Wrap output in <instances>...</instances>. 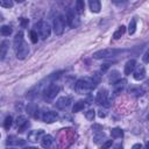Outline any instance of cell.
<instances>
[{"instance_id": "6da1fadb", "label": "cell", "mask_w": 149, "mask_h": 149, "mask_svg": "<svg viewBox=\"0 0 149 149\" xmlns=\"http://www.w3.org/2000/svg\"><path fill=\"white\" fill-rule=\"evenodd\" d=\"M97 83L93 80V78L91 77H84V78H80L76 81L74 84V90L77 93L79 94H84L86 92H90L92 91L94 87H95Z\"/></svg>"}, {"instance_id": "7a4b0ae2", "label": "cell", "mask_w": 149, "mask_h": 149, "mask_svg": "<svg viewBox=\"0 0 149 149\" xmlns=\"http://www.w3.org/2000/svg\"><path fill=\"white\" fill-rule=\"evenodd\" d=\"M34 30H36L42 40H47L51 34V26L47 21H40L34 24Z\"/></svg>"}, {"instance_id": "3957f363", "label": "cell", "mask_w": 149, "mask_h": 149, "mask_svg": "<svg viewBox=\"0 0 149 149\" xmlns=\"http://www.w3.org/2000/svg\"><path fill=\"white\" fill-rule=\"evenodd\" d=\"M59 86L57 85V84H55V83H49L48 85H47V87L44 88V91H43V98H44V100L47 101V102H50V101H52L55 98H56V95L58 94V92H59Z\"/></svg>"}, {"instance_id": "277c9868", "label": "cell", "mask_w": 149, "mask_h": 149, "mask_svg": "<svg viewBox=\"0 0 149 149\" xmlns=\"http://www.w3.org/2000/svg\"><path fill=\"white\" fill-rule=\"evenodd\" d=\"M121 52L120 49H114V48H107V49H102V50H98L95 51L92 57L94 59H104V58H111V57H115Z\"/></svg>"}, {"instance_id": "5b68a950", "label": "cell", "mask_w": 149, "mask_h": 149, "mask_svg": "<svg viewBox=\"0 0 149 149\" xmlns=\"http://www.w3.org/2000/svg\"><path fill=\"white\" fill-rule=\"evenodd\" d=\"M65 26H66V17L64 15H58L57 17H55L54 23H52L54 33L58 36L62 35L64 29H65Z\"/></svg>"}, {"instance_id": "8992f818", "label": "cell", "mask_w": 149, "mask_h": 149, "mask_svg": "<svg viewBox=\"0 0 149 149\" xmlns=\"http://www.w3.org/2000/svg\"><path fill=\"white\" fill-rule=\"evenodd\" d=\"M15 52H16V57L17 59H24L28 54H29V45L28 43L23 40L16 48H15Z\"/></svg>"}, {"instance_id": "52a82bcc", "label": "cell", "mask_w": 149, "mask_h": 149, "mask_svg": "<svg viewBox=\"0 0 149 149\" xmlns=\"http://www.w3.org/2000/svg\"><path fill=\"white\" fill-rule=\"evenodd\" d=\"M95 102L98 105H104V106H108V92L105 88H101L95 97Z\"/></svg>"}, {"instance_id": "ba28073f", "label": "cell", "mask_w": 149, "mask_h": 149, "mask_svg": "<svg viewBox=\"0 0 149 149\" xmlns=\"http://www.w3.org/2000/svg\"><path fill=\"white\" fill-rule=\"evenodd\" d=\"M41 119L47 123H52L58 120V114L54 111H47V112H43V115L41 116Z\"/></svg>"}, {"instance_id": "9c48e42d", "label": "cell", "mask_w": 149, "mask_h": 149, "mask_svg": "<svg viewBox=\"0 0 149 149\" xmlns=\"http://www.w3.org/2000/svg\"><path fill=\"white\" fill-rule=\"evenodd\" d=\"M70 104H71V98L70 97H61L55 102V106L58 109H65L70 106Z\"/></svg>"}, {"instance_id": "30bf717a", "label": "cell", "mask_w": 149, "mask_h": 149, "mask_svg": "<svg viewBox=\"0 0 149 149\" xmlns=\"http://www.w3.org/2000/svg\"><path fill=\"white\" fill-rule=\"evenodd\" d=\"M28 126H29V122H28L26 116H23V115L17 116V119H16V127H17L20 133H23L28 128Z\"/></svg>"}, {"instance_id": "8fae6325", "label": "cell", "mask_w": 149, "mask_h": 149, "mask_svg": "<svg viewBox=\"0 0 149 149\" xmlns=\"http://www.w3.org/2000/svg\"><path fill=\"white\" fill-rule=\"evenodd\" d=\"M65 17H66V23H68L71 28H76V27L79 24V20H78V17L74 15V13H73L72 10H69Z\"/></svg>"}, {"instance_id": "7c38bea8", "label": "cell", "mask_w": 149, "mask_h": 149, "mask_svg": "<svg viewBox=\"0 0 149 149\" xmlns=\"http://www.w3.org/2000/svg\"><path fill=\"white\" fill-rule=\"evenodd\" d=\"M6 143H7V146H24L26 144V141L22 140V139H17L16 136L12 135V136H8L7 137Z\"/></svg>"}, {"instance_id": "4fadbf2b", "label": "cell", "mask_w": 149, "mask_h": 149, "mask_svg": "<svg viewBox=\"0 0 149 149\" xmlns=\"http://www.w3.org/2000/svg\"><path fill=\"white\" fill-rule=\"evenodd\" d=\"M44 134V132L42 129H38V130H31L29 134H28V140L31 141V142H37L38 140H41L42 135Z\"/></svg>"}, {"instance_id": "5bb4252c", "label": "cell", "mask_w": 149, "mask_h": 149, "mask_svg": "<svg viewBox=\"0 0 149 149\" xmlns=\"http://www.w3.org/2000/svg\"><path fill=\"white\" fill-rule=\"evenodd\" d=\"M133 76H134V79L135 80H143L144 77H146V69H144V66L143 65L137 66V69L134 71V74Z\"/></svg>"}, {"instance_id": "9a60e30c", "label": "cell", "mask_w": 149, "mask_h": 149, "mask_svg": "<svg viewBox=\"0 0 149 149\" xmlns=\"http://www.w3.org/2000/svg\"><path fill=\"white\" fill-rule=\"evenodd\" d=\"M125 86H126V80H125V79H119V80H116L115 83H113L114 93H115V94L121 93V91L125 88Z\"/></svg>"}, {"instance_id": "2e32d148", "label": "cell", "mask_w": 149, "mask_h": 149, "mask_svg": "<svg viewBox=\"0 0 149 149\" xmlns=\"http://www.w3.org/2000/svg\"><path fill=\"white\" fill-rule=\"evenodd\" d=\"M135 66H136V61L135 59H129L126 63V65H125V74L126 76H129L134 71Z\"/></svg>"}, {"instance_id": "e0dca14e", "label": "cell", "mask_w": 149, "mask_h": 149, "mask_svg": "<svg viewBox=\"0 0 149 149\" xmlns=\"http://www.w3.org/2000/svg\"><path fill=\"white\" fill-rule=\"evenodd\" d=\"M88 6H90V9L93 13H99L100 9H101L100 0H88Z\"/></svg>"}, {"instance_id": "ac0fdd59", "label": "cell", "mask_w": 149, "mask_h": 149, "mask_svg": "<svg viewBox=\"0 0 149 149\" xmlns=\"http://www.w3.org/2000/svg\"><path fill=\"white\" fill-rule=\"evenodd\" d=\"M52 142H54V139H52L51 135H45V134L42 135V137H41V144H42V147L48 148V147H50L52 144Z\"/></svg>"}, {"instance_id": "d6986e66", "label": "cell", "mask_w": 149, "mask_h": 149, "mask_svg": "<svg viewBox=\"0 0 149 149\" xmlns=\"http://www.w3.org/2000/svg\"><path fill=\"white\" fill-rule=\"evenodd\" d=\"M86 101H84V100H79V101H77V102H74V105H73V107H72V112H74V113H77V112H80L81 109H84V107H85V104Z\"/></svg>"}, {"instance_id": "ffe728a7", "label": "cell", "mask_w": 149, "mask_h": 149, "mask_svg": "<svg viewBox=\"0 0 149 149\" xmlns=\"http://www.w3.org/2000/svg\"><path fill=\"white\" fill-rule=\"evenodd\" d=\"M74 9L77 14H81L85 9V5H84V0H76V5H74Z\"/></svg>"}, {"instance_id": "44dd1931", "label": "cell", "mask_w": 149, "mask_h": 149, "mask_svg": "<svg viewBox=\"0 0 149 149\" xmlns=\"http://www.w3.org/2000/svg\"><path fill=\"white\" fill-rule=\"evenodd\" d=\"M121 77H120V73H119V71H116V70H112V72L109 73V76H108V80H109V83H115L116 80H119Z\"/></svg>"}, {"instance_id": "7402d4cb", "label": "cell", "mask_w": 149, "mask_h": 149, "mask_svg": "<svg viewBox=\"0 0 149 149\" xmlns=\"http://www.w3.org/2000/svg\"><path fill=\"white\" fill-rule=\"evenodd\" d=\"M111 135H112L113 139H121L123 136V132H122V129L115 127V128H113L111 130Z\"/></svg>"}, {"instance_id": "603a6c76", "label": "cell", "mask_w": 149, "mask_h": 149, "mask_svg": "<svg viewBox=\"0 0 149 149\" xmlns=\"http://www.w3.org/2000/svg\"><path fill=\"white\" fill-rule=\"evenodd\" d=\"M125 31H126V27H125V26H120V27L118 28V30L113 34V38H114V40H119V38L125 34Z\"/></svg>"}, {"instance_id": "cb8c5ba5", "label": "cell", "mask_w": 149, "mask_h": 149, "mask_svg": "<svg viewBox=\"0 0 149 149\" xmlns=\"http://www.w3.org/2000/svg\"><path fill=\"white\" fill-rule=\"evenodd\" d=\"M0 34L3 36H9L12 34V28L9 26H1L0 27Z\"/></svg>"}, {"instance_id": "d4e9b609", "label": "cell", "mask_w": 149, "mask_h": 149, "mask_svg": "<svg viewBox=\"0 0 149 149\" xmlns=\"http://www.w3.org/2000/svg\"><path fill=\"white\" fill-rule=\"evenodd\" d=\"M7 42H3L0 44V61H2L6 56V52H7Z\"/></svg>"}, {"instance_id": "484cf974", "label": "cell", "mask_w": 149, "mask_h": 149, "mask_svg": "<svg viewBox=\"0 0 149 149\" xmlns=\"http://www.w3.org/2000/svg\"><path fill=\"white\" fill-rule=\"evenodd\" d=\"M22 41H23V33H22V31H19V33L16 34L15 38H14V49H15Z\"/></svg>"}, {"instance_id": "4316f807", "label": "cell", "mask_w": 149, "mask_h": 149, "mask_svg": "<svg viewBox=\"0 0 149 149\" xmlns=\"http://www.w3.org/2000/svg\"><path fill=\"white\" fill-rule=\"evenodd\" d=\"M135 30H136V20L133 19V20H130L129 26H128V33H129V35H133L135 33Z\"/></svg>"}, {"instance_id": "83f0119b", "label": "cell", "mask_w": 149, "mask_h": 149, "mask_svg": "<svg viewBox=\"0 0 149 149\" xmlns=\"http://www.w3.org/2000/svg\"><path fill=\"white\" fill-rule=\"evenodd\" d=\"M13 0H0V6L5 8H12L13 7Z\"/></svg>"}, {"instance_id": "f1b7e54d", "label": "cell", "mask_w": 149, "mask_h": 149, "mask_svg": "<svg viewBox=\"0 0 149 149\" xmlns=\"http://www.w3.org/2000/svg\"><path fill=\"white\" fill-rule=\"evenodd\" d=\"M29 35H30V40H31V42H33V43H37V41H38V34L36 33V30L31 29L30 33H29Z\"/></svg>"}, {"instance_id": "f546056e", "label": "cell", "mask_w": 149, "mask_h": 149, "mask_svg": "<svg viewBox=\"0 0 149 149\" xmlns=\"http://www.w3.org/2000/svg\"><path fill=\"white\" fill-rule=\"evenodd\" d=\"M85 116H86L87 120L93 121V119H94V116H95V112H94V109H88V111L85 113Z\"/></svg>"}, {"instance_id": "4dcf8cb0", "label": "cell", "mask_w": 149, "mask_h": 149, "mask_svg": "<svg viewBox=\"0 0 149 149\" xmlns=\"http://www.w3.org/2000/svg\"><path fill=\"white\" fill-rule=\"evenodd\" d=\"M12 121H13L12 116H7V118L5 119V122H3V127H5L6 129H9V128H10V126H12Z\"/></svg>"}, {"instance_id": "1f68e13d", "label": "cell", "mask_w": 149, "mask_h": 149, "mask_svg": "<svg viewBox=\"0 0 149 149\" xmlns=\"http://www.w3.org/2000/svg\"><path fill=\"white\" fill-rule=\"evenodd\" d=\"M93 140H94V142H95V143H99V142H100V140H102V141H104V140H106V137H105V134H104V133H99V134L94 135V139H93Z\"/></svg>"}, {"instance_id": "d6a6232c", "label": "cell", "mask_w": 149, "mask_h": 149, "mask_svg": "<svg viewBox=\"0 0 149 149\" xmlns=\"http://www.w3.org/2000/svg\"><path fill=\"white\" fill-rule=\"evenodd\" d=\"M27 24H28V19L21 17V26H22V27H26Z\"/></svg>"}, {"instance_id": "836d02e7", "label": "cell", "mask_w": 149, "mask_h": 149, "mask_svg": "<svg viewBox=\"0 0 149 149\" xmlns=\"http://www.w3.org/2000/svg\"><path fill=\"white\" fill-rule=\"evenodd\" d=\"M143 62L144 63H148L149 62V59H148V51H146L144 55H143Z\"/></svg>"}, {"instance_id": "e575fe53", "label": "cell", "mask_w": 149, "mask_h": 149, "mask_svg": "<svg viewBox=\"0 0 149 149\" xmlns=\"http://www.w3.org/2000/svg\"><path fill=\"white\" fill-rule=\"evenodd\" d=\"M111 146H112V140H108L106 143L102 144V147H105V148H108V147H111Z\"/></svg>"}, {"instance_id": "d590c367", "label": "cell", "mask_w": 149, "mask_h": 149, "mask_svg": "<svg viewBox=\"0 0 149 149\" xmlns=\"http://www.w3.org/2000/svg\"><path fill=\"white\" fill-rule=\"evenodd\" d=\"M105 115H106V114H105L102 111H99V116H100V118H104Z\"/></svg>"}, {"instance_id": "8d00e7d4", "label": "cell", "mask_w": 149, "mask_h": 149, "mask_svg": "<svg viewBox=\"0 0 149 149\" xmlns=\"http://www.w3.org/2000/svg\"><path fill=\"white\" fill-rule=\"evenodd\" d=\"M142 147V144H134L133 146V149H136V148H141Z\"/></svg>"}, {"instance_id": "74e56055", "label": "cell", "mask_w": 149, "mask_h": 149, "mask_svg": "<svg viewBox=\"0 0 149 149\" xmlns=\"http://www.w3.org/2000/svg\"><path fill=\"white\" fill-rule=\"evenodd\" d=\"M15 1H16V2H23L24 0H15Z\"/></svg>"}]
</instances>
